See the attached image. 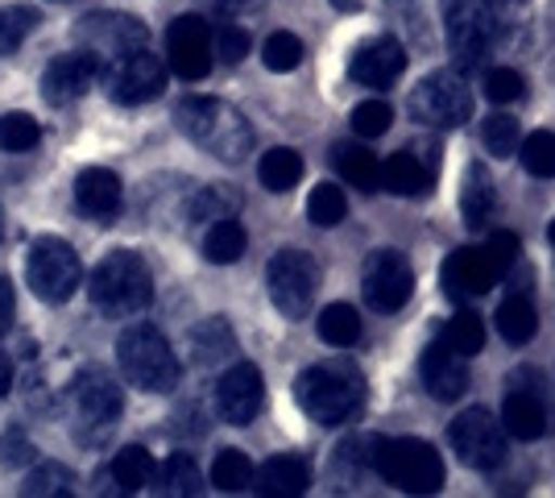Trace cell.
Instances as JSON below:
<instances>
[{
    "instance_id": "7a4b0ae2",
    "label": "cell",
    "mask_w": 555,
    "mask_h": 498,
    "mask_svg": "<svg viewBox=\"0 0 555 498\" xmlns=\"http://www.w3.org/2000/svg\"><path fill=\"white\" fill-rule=\"evenodd\" d=\"M175 125L199 150L216 154L220 163H241L254 150V125L241 117L232 104L211 100V95H186V100H179Z\"/></svg>"
},
{
    "instance_id": "6da1fadb",
    "label": "cell",
    "mask_w": 555,
    "mask_h": 498,
    "mask_svg": "<svg viewBox=\"0 0 555 498\" xmlns=\"http://www.w3.org/2000/svg\"><path fill=\"white\" fill-rule=\"evenodd\" d=\"M295 404L307 420L324 427H340L361 416L365 407V374L348 357H327L307 366L295 379Z\"/></svg>"
},
{
    "instance_id": "f5cc1de1",
    "label": "cell",
    "mask_w": 555,
    "mask_h": 498,
    "mask_svg": "<svg viewBox=\"0 0 555 498\" xmlns=\"http://www.w3.org/2000/svg\"><path fill=\"white\" fill-rule=\"evenodd\" d=\"M336 9H345V13H352V9H361V0H332Z\"/></svg>"
},
{
    "instance_id": "d6986e66",
    "label": "cell",
    "mask_w": 555,
    "mask_h": 498,
    "mask_svg": "<svg viewBox=\"0 0 555 498\" xmlns=\"http://www.w3.org/2000/svg\"><path fill=\"white\" fill-rule=\"evenodd\" d=\"M418 379H423L427 395L436 404H456L464 391H468V357L456 354L443 341H431L423 361H418Z\"/></svg>"
},
{
    "instance_id": "ab89813d",
    "label": "cell",
    "mask_w": 555,
    "mask_h": 498,
    "mask_svg": "<svg viewBox=\"0 0 555 498\" xmlns=\"http://www.w3.org/2000/svg\"><path fill=\"white\" fill-rule=\"evenodd\" d=\"M518 158L534 179H555V133L552 129H534L518 145Z\"/></svg>"
},
{
    "instance_id": "816d5d0a",
    "label": "cell",
    "mask_w": 555,
    "mask_h": 498,
    "mask_svg": "<svg viewBox=\"0 0 555 498\" xmlns=\"http://www.w3.org/2000/svg\"><path fill=\"white\" fill-rule=\"evenodd\" d=\"M13 379H17V374H13V357L0 354V395H9V391H13Z\"/></svg>"
},
{
    "instance_id": "e575fe53",
    "label": "cell",
    "mask_w": 555,
    "mask_h": 498,
    "mask_svg": "<svg viewBox=\"0 0 555 498\" xmlns=\"http://www.w3.org/2000/svg\"><path fill=\"white\" fill-rule=\"evenodd\" d=\"M440 341L452 345V349L464 357L481 354V349H486V320H481L477 311H456V316L443 324Z\"/></svg>"
},
{
    "instance_id": "4fadbf2b",
    "label": "cell",
    "mask_w": 555,
    "mask_h": 498,
    "mask_svg": "<svg viewBox=\"0 0 555 498\" xmlns=\"http://www.w3.org/2000/svg\"><path fill=\"white\" fill-rule=\"evenodd\" d=\"M498 13L489 0H448V47L461 67L481 63V54L493 47Z\"/></svg>"
},
{
    "instance_id": "8fae6325",
    "label": "cell",
    "mask_w": 555,
    "mask_h": 498,
    "mask_svg": "<svg viewBox=\"0 0 555 498\" xmlns=\"http://www.w3.org/2000/svg\"><path fill=\"white\" fill-rule=\"evenodd\" d=\"M361 295L373 311H398L415 295V270L398 250H373L361 270Z\"/></svg>"
},
{
    "instance_id": "836d02e7",
    "label": "cell",
    "mask_w": 555,
    "mask_h": 498,
    "mask_svg": "<svg viewBox=\"0 0 555 498\" xmlns=\"http://www.w3.org/2000/svg\"><path fill=\"white\" fill-rule=\"evenodd\" d=\"M25 498H75V474L63 461H47L38 470H29V477L22 482Z\"/></svg>"
},
{
    "instance_id": "d6a6232c",
    "label": "cell",
    "mask_w": 555,
    "mask_h": 498,
    "mask_svg": "<svg viewBox=\"0 0 555 498\" xmlns=\"http://www.w3.org/2000/svg\"><path fill=\"white\" fill-rule=\"evenodd\" d=\"M254 461L241 449H220L211 461V486L224 495H241L245 486H254Z\"/></svg>"
},
{
    "instance_id": "44dd1931",
    "label": "cell",
    "mask_w": 555,
    "mask_h": 498,
    "mask_svg": "<svg viewBox=\"0 0 555 498\" xmlns=\"http://www.w3.org/2000/svg\"><path fill=\"white\" fill-rule=\"evenodd\" d=\"M120 200H125L120 175L108 170V166H88V170L75 175V208L88 216V220H100V225L116 220Z\"/></svg>"
},
{
    "instance_id": "30bf717a",
    "label": "cell",
    "mask_w": 555,
    "mask_h": 498,
    "mask_svg": "<svg viewBox=\"0 0 555 498\" xmlns=\"http://www.w3.org/2000/svg\"><path fill=\"white\" fill-rule=\"evenodd\" d=\"M506 424L493 420L486 407H468L448 427L456 461L468 465V470H477V474H489V470H498L506 461Z\"/></svg>"
},
{
    "instance_id": "f35d334b",
    "label": "cell",
    "mask_w": 555,
    "mask_h": 498,
    "mask_svg": "<svg viewBox=\"0 0 555 498\" xmlns=\"http://www.w3.org/2000/svg\"><path fill=\"white\" fill-rule=\"evenodd\" d=\"M236 208H241V195H236L229 183H211V188H204L195 200H191V220L211 225V220L236 216Z\"/></svg>"
},
{
    "instance_id": "e0dca14e",
    "label": "cell",
    "mask_w": 555,
    "mask_h": 498,
    "mask_svg": "<svg viewBox=\"0 0 555 498\" xmlns=\"http://www.w3.org/2000/svg\"><path fill=\"white\" fill-rule=\"evenodd\" d=\"M502 274L506 270L489 254V245H481V250H456L440 266V286L448 299H477V295L493 291Z\"/></svg>"
},
{
    "instance_id": "d590c367",
    "label": "cell",
    "mask_w": 555,
    "mask_h": 498,
    "mask_svg": "<svg viewBox=\"0 0 555 498\" xmlns=\"http://www.w3.org/2000/svg\"><path fill=\"white\" fill-rule=\"evenodd\" d=\"M158 482H163L166 495H199L204 490V474H199V465L186 457V452H170L163 461V470H158Z\"/></svg>"
},
{
    "instance_id": "83f0119b",
    "label": "cell",
    "mask_w": 555,
    "mask_h": 498,
    "mask_svg": "<svg viewBox=\"0 0 555 498\" xmlns=\"http://www.w3.org/2000/svg\"><path fill=\"white\" fill-rule=\"evenodd\" d=\"M257 179H261V188L274 191V195H286L291 188H299V179H302L299 150L278 145V150H270V154H261V163H257Z\"/></svg>"
},
{
    "instance_id": "7c38bea8",
    "label": "cell",
    "mask_w": 555,
    "mask_h": 498,
    "mask_svg": "<svg viewBox=\"0 0 555 498\" xmlns=\"http://www.w3.org/2000/svg\"><path fill=\"white\" fill-rule=\"evenodd\" d=\"M104 88H108V100L116 104H145V100H158L166 88V67L158 63V54H150V50H129V54H120L108 63V72H104Z\"/></svg>"
},
{
    "instance_id": "b9f144b4",
    "label": "cell",
    "mask_w": 555,
    "mask_h": 498,
    "mask_svg": "<svg viewBox=\"0 0 555 498\" xmlns=\"http://www.w3.org/2000/svg\"><path fill=\"white\" fill-rule=\"evenodd\" d=\"M42 142V125L29 117V113H4L0 117V150L9 154H25Z\"/></svg>"
},
{
    "instance_id": "1f68e13d",
    "label": "cell",
    "mask_w": 555,
    "mask_h": 498,
    "mask_svg": "<svg viewBox=\"0 0 555 498\" xmlns=\"http://www.w3.org/2000/svg\"><path fill=\"white\" fill-rule=\"evenodd\" d=\"M498 332L506 336L509 345H527L534 332H539V311L527 295H509L498 308Z\"/></svg>"
},
{
    "instance_id": "5bb4252c",
    "label": "cell",
    "mask_w": 555,
    "mask_h": 498,
    "mask_svg": "<svg viewBox=\"0 0 555 498\" xmlns=\"http://www.w3.org/2000/svg\"><path fill=\"white\" fill-rule=\"evenodd\" d=\"M166 59H170V72L183 75V79H204L211 72V59H216V34L199 13H183L175 17L166 29Z\"/></svg>"
},
{
    "instance_id": "cb8c5ba5",
    "label": "cell",
    "mask_w": 555,
    "mask_h": 498,
    "mask_svg": "<svg viewBox=\"0 0 555 498\" xmlns=\"http://www.w3.org/2000/svg\"><path fill=\"white\" fill-rule=\"evenodd\" d=\"M502 424L514 440H539L547 432V407L531 386H514L502 404Z\"/></svg>"
},
{
    "instance_id": "4dcf8cb0",
    "label": "cell",
    "mask_w": 555,
    "mask_h": 498,
    "mask_svg": "<svg viewBox=\"0 0 555 498\" xmlns=\"http://www.w3.org/2000/svg\"><path fill=\"white\" fill-rule=\"evenodd\" d=\"M315 329H320V341L332 345V349H352L361 341V316L348 304H327L320 311V320H315Z\"/></svg>"
},
{
    "instance_id": "7dc6e473",
    "label": "cell",
    "mask_w": 555,
    "mask_h": 498,
    "mask_svg": "<svg viewBox=\"0 0 555 498\" xmlns=\"http://www.w3.org/2000/svg\"><path fill=\"white\" fill-rule=\"evenodd\" d=\"M34 440L25 436V427H9L4 436H0V465H25V461H34Z\"/></svg>"
},
{
    "instance_id": "9c48e42d",
    "label": "cell",
    "mask_w": 555,
    "mask_h": 498,
    "mask_svg": "<svg viewBox=\"0 0 555 498\" xmlns=\"http://www.w3.org/2000/svg\"><path fill=\"white\" fill-rule=\"evenodd\" d=\"M411 117L427 129H461L473 120V92L461 72H431L411 92Z\"/></svg>"
},
{
    "instance_id": "ee69618b",
    "label": "cell",
    "mask_w": 555,
    "mask_h": 498,
    "mask_svg": "<svg viewBox=\"0 0 555 498\" xmlns=\"http://www.w3.org/2000/svg\"><path fill=\"white\" fill-rule=\"evenodd\" d=\"M348 120H352V133H357V138H382L393 125V108L386 100H361Z\"/></svg>"
},
{
    "instance_id": "277c9868",
    "label": "cell",
    "mask_w": 555,
    "mask_h": 498,
    "mask_svg": "<svg viewBox=\"0 0 555 498\" xmlns=\"http://www.w3.org/2000/svg\"><path fill=\"white\" fill-rule=\"evenodd\" d=\"M88 295H92V304L104 316H116V320L120 316H138L154 299V274H150L145 258H138L133 250H113L92 270Z\"/></svg>"
},
{
    "instance_id": "52a82bcc",
    "label": "cell",
    "mask_w": 555,
    "mask_h": 498,
    "mask_svg": "<svg viewBox=\"0 0 555 498\" xmlns=\"http://www.w3.org/2000/svg\"><path fill=\"white\" fill-rule=\"evenodd\" d=\"M25 283L47 304H67L83 283V261L63 238H38L25 258Z\"/></svg>"
},
{
    "instance_id": "7402d4cb",
    "label": "cell",
    "mask_w": 555,
    "mask_h": 498,
    "mask_svg": "<svg viewBox=\"0 0 555 498\" xmlns=\"http://www.w3.org/2000/svg\"><path fill=\"white\" fill-rule=\"evenodd\" d=\"M154 457L141 449V445H129V449H120L113 457V465L108 470H100V495H138V490H145L150 482H154Z\"/></svg>"
},
{
    "instance_id": "ffe728a7",
    "label": "cell",
    "mask_w": 555,
    "mask_h": 498,
    "mask_svg": "<svg viewBox=\"0 0 555 498\" xmlns=\"http://www.w3.org/2000/svg\"><path fill=\"white\" fill-rule=\"evenodd\" d=\"M402 72H406V50L398 38H370L348 59V75L361 88H390V84H398Z\"/></svg>"
},
{
    "instance_id": "f1b7e54d",
    "label": "cell",
    "mask_w": 555,
    "mask_h": 498,
    "mask_svg": "<svg viewBox=\"0 0 555 498\" xmlns=\"http://www.w3.org/2000/svg\"><path fill=\"white\" fill-rule=\"evenodd\" d=\"M191 354H195L199 366H216V361H224V357L236 354V336H232L229 320H224V316L204 320L199 329L191 332Z\"/></svg>"
},
{
    "instance_id": "d4e9b609",
    "label": "cell",
    "mask_w": 555,
    "mask_h": 498,
    "mask_svg": "<svg viewBox=\"0 0 555 498\" xmlns=\"http://www.w3.org/2000/svg\"><path fill=\"white\" fill-rule=\"evenodd\" d=\"M257 495L266 498H299L311 486V470L302 457H270L254 477Z\"/></svg>"
},
{
    "instance_id": "f546056e",
    "label": "cell",
    "mask_w": 555,
    "mask_h": 498,
    "mask_svg": "<svg viewBox=\"0 0 555 498\" xmlns=\"http://www.w3.org/2000/svg\"><path fill=\"white\" fill-rule=\"evenodd\" d=\"M245 245H249L245 225H241L236 216H224V220L211 225L208 238H204V258H208L211 266H232V261H241Z\"/></svg>"
},
{
    "instance_id": "2e32d148",
    "label": "cell",
    "mask_w": 555,
    "mask_h": 498,
    "mask_svg": "<svg viewBox=\"0 0 555 498\" xmlns=\"http://www.w3.org/2000/svg\"><path fill=\"white\" fill-rule=\"evenodd\" d=\"M75 34L100 59H120V54L141 50L150 42V29L133 13H88L83 22L75 25Z\"/></svg>"
},
{
    "instance_id": "f907efd6",
    "label": "cell",
    "mask_w": 555,
    "mask_h": 498,
    "mask_svg": "<svg viewBox=\"0 0 555 498\" xmlns=\"http://www.w3.org/2000/svg\"><path fill=\"white\" fill-rule=\"evenodd\" d=\"M13 316H17V295H13L9 279H0V336L13 329Z\"/></svg>"
},
{
    "instance_id": "ba28073f",
    "label": "cell",
    "mask_w": 555,
    "mask_h": 498,
    "mask_svg": "<svg viewBox=\"0 0 555 498\" xmlns=\"http://www.w3.org/2000/svg\"><path fill=\"white\" fill-rule=\"evenodd\" d=\"M266 286H270V304L286 320H302L320 291V266L302 250H278L266 266Z\"/></svg>"
},
{
    "instance_id": "ac0fdd59",
    "label": "cell",
    "mask_w": 555,
    "mask_h": 498,
    "mask_svg": "<svg viewBox=\"0 0 555 498\" xmlns=\"http://www.w3.org/2000/svg\"><path fill=\"white\" fill-rule=\"evenodd\" d=\"M95 75H100V54H92L88 47L59 54L42 72V100H47L50 108H67V104H75L79 95L92 88Z\"/></svg>"
},
{
    "instance_id": "11a10c76",
    "label": "cell",
    "mask_w": 555,
    "mask_h": 498,
    "mask_svg": "<svg viewBox=\"0 0 555 498\" xmlns=\"http://www.w3.org/2000/svg\"><path fill=\"white\" fill-rule=\"evenodd\" d=\"M0 233H4V216H0Z\"/></svg>"
},
{
    "instance_id": "8d00e7d4",
    "label": "cell",
    "mask_w": 555,
    "mask_h": 498,
    "mask_svg": "<svg viewBox=\"0 0 555 498\" xmlns=\"http://www.w3.org/2000/svg\"><path fill=\"white\" fill-rule=\"evenodd\" d=\"M34 25H38V9L34 4H9V9H0V59L17 54L25 38L34 34Z\"/></svg>"
},
{
    "instance_id": "9a60e30c",
    "label": "cell",
    "mask_w": 555,
    "mask_h": 498,
    "mask_svg": "<svg viewBox=\"0 0 555 498\" xmlns=\"http://www.w3.org/2000/svg\"><path fill=\"white\" fill-rule=\"evenodd\" d=\"M266 407V382H261V370L254 361H236L224 370V379L216 382V411L220 420L232 427L254 424Z\"/></svg>"
},
{
    "instance_id": "484cf974",
    "label": "cell",
    "mask_w": 555,
    "mask_h": 498,
    "mask_svg": "<svg viewBox=\"0 0 555 498\" xmlns=\"http://www.w3.org/2000/svg\"><path fill=\"white\" fill-rule=\"evenodd\" d=\"M332 166L340 170V179H345V183H352V188H361V191L382 188V163H377V154H373V150H365V145L336 142V145H332Z\"/></svg>"
},
{
    "instance_id": "681fc988",
    "label": "cell",
    "mask_w": 555,
    "mask_h": 498,
    "mask_svg": "<svg viewBox=\"0 0 555 498\" xmlns=\"http://www.w3.org/2000/svg\"><path fill=\"white\" fill-rule=\"evenodd\" d=\"M199 4L208 9L211 17H224V22H232V17H245V13L261 9V0H199Z\"/></svg>"
},
{
    "instance_id": "c3c4849f",
    "label": "cell",
    "mask_w": 555,
    "mask_h": 498,
    "mask_svg": "<svg viewBox=\"0 0 555 498\" xmlns=\"http://www.w3.org/2000/svg\"><path fill=\"white\" fill-rule=\"evenodd\" d=\"M486 245H489V254L498 258V266H502V270H509V266L518 261V254H522V245H518V238H514V233H493Z\"/></svg>"
},
{
    "instance_id": "8992f818",
    "label": "cell",
    "mask_w": 555,
    "mask_h": 498,
    "mask_svg": "<svg viewBox=\"0 0 555 498\" xmlns=\"http://www.w3.org/2000/svg\"><path fill=\"white\" fill-rule=\"evenodd\" d=\"M373 470L406 495H436L443 486V457L436 452V445H427L418 436H398V440L377 436Z\"/></svg>"
},
{
    "instance_id": "5b68a950",
    "label": "cell",
    "mask_w": 555,
    "mask_h": 498,
    "mask_svg": "<svg viewBox=\"0 0 555 498\" xmlns=\"http://www.w3.org/2000/svg\"><path fill=\"white\" fill-rule=\"evenodd\" d=\"M116 357H120L125 379L150 395H170L183 379V366L170 349V341L154 324H133V329L120 332Z\"/></svg>"
},
{
    "instance_id": "3957f363",
    "label": "cell",
    "mask_w": 555,
    "mask_h": 498,
    "mask_svg": "<svg viewBox=\"0 0 555 498\" xmlns=\"http://www.w3.org/2000/svg\"><path fill=\"white\" fill-rule=\"evenodd\" d=\"M67 404H70V432L79 445L88 449H100L108 436L120 424V411H125V399H120V386L108 370L100 366H88L70 379L67 391Z\"/></svg>"
},
{
    "instance_id": "db71d44e",
    "label": "cell",
    "mask_w": 555,
    "mask_h": 498,
    "mask_svg": "<svg viewBox=\"0 0 555 498\" xmlns=\"http://www.w3.org/2000/svg\"><path fill=\"white\" fill-rule=\"evenodd\" d=\"M547 241H552V250H555V220H552V229H547Z\"/></svg>"
},
{
    "instance_id": "74e56055",
    "label": "cell",
    "mask_w": 555,
    "mask_h": 498,
    "mask_svg": "<svg viewBox=\"0 0 555 498\" xmlns=\"http://www.w3.org/2000/svg\"><path fill=\"white\" fill-rule=\"evenodd\" d=\"M345 216H348V200L336 183L311 188V195H307V220H311L315 229H336Z\"/></svg>"
},
{
    "instance_id": "7bdbcfd3",
    "label": "cell",
    "mask_w": 555,
    "mask_h": 498,
    "mask_svg": "<svg viewBox=\"0 0 555 498\" xmlns=\"http://www.w3.org/2000/svg\"><path fill=\"white\" fill-rule=\"evenodd\" d=\"M261 63H266L274 75L295 72V67L302 63V42L291 34V29H278V34L266 38V47H261Z\"/></svg>"
},
{
    "instance_id": "f6af8a7d",
    "label": "cell",
    "mask_w": 555,
    "mask_h": 498,
    "mask_svg": "<svg viewBox=\"0 0 555 498\" xmlns=\"http://www.w3.org/2000/svg\"><path fill=\"white\" fill-rule=\"evenodd\" d=\"M522 92H527V79L509 67H493L486 75V95L493 104H514V100H522Z\"/></svg>"
},
{
    "instance_id": "603a6c76",
    "label": "cell",
    "mask_w": 555,
    "mask_h": 498,
    "mask_svg": "<svg viewBox=\"0 0 555 498\" xmlns=\"http://www.w3.org/2000/svg\"><path fill=\"white\" fill-rule=\"evenodd\" d=\"M436 183V170L431 163L415 154V150H398L390 154L386 163H382V188L393 191V195H402V200H418V195H427Z\"/></svg>"
},
{
    "instance_id": "bcb514c9",
    "label": "cell",
    "mask_w": 555,
    "mask_h": 498,
    "mask_svg": "<svg viewBox=\"0 0 555 498\" xmlns=\"http://www.w3.org/2000/svg\"><path fill=\"white\" fill-rule=\"evenodd\" d=\"M216 54H220V63H241L249 54V34L241 25H220L216 29Z\"/></svg>"
},
{
    "instance_id": "60d3db41",
    "label": "cell",
    "mask_w": 555,
    "mask_h": 498,
    "mask_svg": "<svg viewBox=\"0 0 555 498\" xmlns=\"http://www.w3.org/2000/svg\"><path fill=\"white\" fill-rule=\"evenodd\" d=\"M481 142H486V150L493 158H509L522 145V129H518V120L509 117V113H493L481 125Z\"/></svg>"
},
{
    "instance_id": "4316f807",
    "label": "cell",
    "mask_w": 555,
    "mask_h": 498,
    "mask_svg": "<svg viewBox=\"0 0 555 498\" xmlns=\"http://www.w3.org/2000/svg\"><path fill=\"white\" fill-rule=\"evenodd\" d=\"M461 213L468 229H486L489 213H493V179L481 163L464 166V188H461Z\"/></svg>"
}]
</instances>
